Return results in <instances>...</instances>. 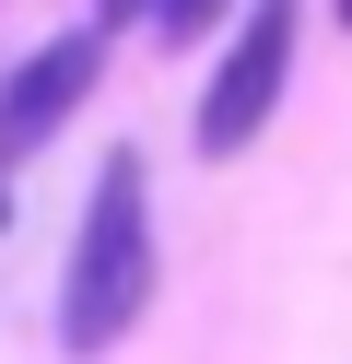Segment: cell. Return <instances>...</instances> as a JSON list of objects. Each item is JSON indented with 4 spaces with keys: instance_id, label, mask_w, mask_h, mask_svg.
<instances>
[{
    "instance_id": "obj_2",
    "label": "cell",
    "mask_w": 352,
    "mask_h": 364,
    "mask_svg": "<svg viewBox=\"0 0 352 364\" xmlns=\"http://www.w3.org/2000/svg\"><path fill=\"white\" fill-rule=\"evenodd\" d=\"M94 71H106V24H70V36H47L36 59H12V82H0V176L36 165V153L82 118Z\"/></svg>"
},
{
    "instance_id": "obj_1",
    "label": "cell",
    "mask_w": 352,
    "mask_h": 364,
    "mask_svg": "<svg viewBox=\"0 0 352 364\" xmlns=\"http://www.w3.org/2000/svg\"><path fill=\"white\" fill-rule=\"evenodd\" d=\"M141 306H153V188H141V153H106L59 270V353H117Z\"/></svg>"
},
{
    "instance_id": "obj_6",
    "label": "cell",
    "mask_w": 352,
    "mask_h": 364,
    "mask_svg": "<svg viewBox=\"0 0 352 364\" xmlns=\"http://www.w3.org/2000/svg\"><path fill=\"white\" fill-rule=\"evenodd\" d=\"M341 24H352V0H341Z\"/></svg>"
},
{
    "instance_id": "obj_5",
    "label": "cell",
    "mask_w": 352,
    "mask_h": 364,
    "mask_svg": "<svg viewBox=\"0 0 352 364\" xmlns=\"http://www.w3.org/2000/svg\"><path fill=\"white\" fill-rule=\"evenodd\" d=\"M141 12H153V0H94V24H141Z\"/></svg>"
},
{
    "instance_id": "obj_3",
    "label": "cell",
    "mask_w": 352,
    "mask_h": 364,
    "mask_svg": "<svg viewBox=\"0 0 352 364\" xmlns=\"http://www.w3.org/2000/svg\"><path fill=\"white\" fill-rule=\"evenodd\" d=\"M282 71H294V0H247V36L223 48V71H211V95H200V153H211V165L270 129Z\"/></svg>"
},
{
    "instance_id": "obj_4",
    "label": "cell",
    "mask_w": 352,
    "mask_h": 364,
    "mask_svg": "<svg viewBox=\"0 0 352 364\" xmlns=\"http://www.w3.org/2000/svg\"><path fill=\"white\" fill-rule=\"evenodd\" d=\"M223 12H235V0H153V36H164V48H200Z\"/></svg>"
}]
</instances>
